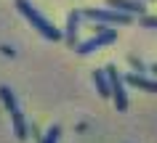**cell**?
<instances>
[{"instance_id": "cell-1", "label": "cell", "mask_w": 157, "mask_h": 143, "mask_svg": "<svg viewBox=\"0 0 157 143\" xmlns=\"http://www.w3.org/2000/svg\"><path fill=\"white\" fill-rule=\"evenodd\" d=\"M16 8L21 11V13H24V16H27V21H29V24H32L35 29H37V32L43 34V37H48V40H61V32H59V29H56L53 24H51V21H48L45 16H43L40 11L35 8L29 0H16Z\"/></svg>"}, {"instance_id": "cell-2", "label": "cell", "mask_w": 157, "mask_h": 143, "mask_svg": "<svg viewBox=\"0 0 157 143\" xmlns=\"http://www.w3.org/2000/svg\"><path fill=\"white\" fill-rule=\"evenodd\" d=\"M85 19H93V21H109V24H131V13L125 11H104V8H85L83 11Z\"/></svg>"}, {"instance_id": "cell-3", "label": "cell", "mask_w": 157, "mask_h": 143, "mask_svg": "<svg viewBox=\"0 0 157 143\" xmlns=\"http://www.w3.org/2000/svg\"><path fill=\"white\" fill-rule=\"evenodd\" d=\"M117 40V32L115 29H104V27H99V34H93L91 40H85L77 45V53L80 56H85V53H93L96 48H101V45H109V42Z\"/></svg>"}, {"instance_id": "cell-4", "label": "cell", "mask_w": 157, "mask_h": 143, "mask_svg": "<svg viewBox=\"0 0 157 143\" xmlns=\"http://www.w3.org/2000/svg\"><path fill=\"white\" fill-rule=\"evenodd\" d=\"M0 95H3V103L8 106L11 117H13V130H16V138H27V130H24V119H21V111L16 109V101L11 95L8 88H0Z\"/></svg>"}, {"instance_id": "cell-5", "label": "cell", "mask_w": 157, "mask_h": 143, "mask_svg": "<svg viewBox=\"0 0 157 143\" xmlns=\"http://www.w3.org/2000/svg\"><path fill=\"white\" fill-rule=\"evenodd\" d=\"M107 74H109V82H112V98H115V106L120 111H125V109H128V95H125V88H123V77L117 74L115 66H109Z\"/></svg>"}, {"instance_id": "cell-6", "label": "cell", "mask_w": 157, "mask_h": 143, "mask_svg": "<svg viewBox=\"0 0 157 143\" xmlns=\"http://www.w3.org/2000/svg\"><path fill=\"white\" fill-rule=\"evenodd\" d=\"M107 77H109L107 69H104V72H101V69L93 72V82H96V88H99V95H101V98H109V95H112V82H109Z\"/></svg>"}, {"instance_id": "cell-7", "label": "cell", "mask_w": 157, "mask_h": 143, "mask_svg": "<svg viewBox=\"0 0 157 143\" xmlns=\"http://www.w3.org/2000/svg\"><path fill=\"white\" fill-rule=\"evenodd\" d=\"M107 3L117 11H125V13H144V5L139 0H107Z\"/></svg>"}, {"instance_id": "cell-8", "label": "cell", "mask_w": 157, "mask_h": 143, "mask_svg": "<svg viewBox=\"0 0 157 143\" xmlns=\"http://www.w3.org/2000/svg\"><path fill=\"white\" fill-rule=\"evenodd\" d=\"M125 82L133 85V88H141V90L157 93V80H147V77H141V74H128V77H125Z\"/></svg>"}, {"instance_id": "cell-9", "label": "cell", "mask_w": 157, "mask_h": 143, "mask_svg": "<svg viewBox=\"0 0 157 143\" xmlns=\"http://www.w3.org/2000/svg\"><path fill=\"white\" fill-rule=\"evenodd\" d=\"M77 13H72V16H69V27H67V40L69 42H75V34H77Z\"/></svg>"}, {"instance_id": "cell-10", "label": "cell", "mask_w": 157, "mask_h": 143, "mask_svg": "<svg viewBox=\"0 0 157 143\" xmlns=\"http://www.w3.org/2000/svg\"><path fill=\"white\" fill-rule=\"evenodd\" d=\"M43 143H59V127H56V125L45 133V141H43Z\"/></svg>"}, {"instance_id": "cell-11", "label": "cell", "mask_w": 157, "mask_h": 143, "mask_svg": "<svg viewBox=\"0 0 157 143\" xmlns=\"http://www.w3.org/2000/svg\"><path fill=\"white\" fill-rule=\"evenodd\" d=\"M141 24H144V27H157V16H144V19H141Z\"/></svg>"}, {"instance_id": "cell-12", "label": "cell", "mask_w": 157, "mask_h": 143, "mask_svg": "<svg viewBox=\"0 0 157 143\" xmlns=\"http://www.w3.org/2000/svg\"><path fill=\"white\" fill-rule=\"evenodd\" d=\"M152 74H157V64H155V66H152Z\"/></svg>"}]
</instances>
